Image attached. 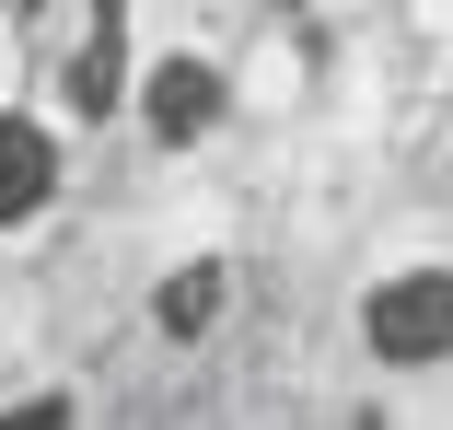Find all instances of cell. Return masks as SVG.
Segmentation results:
<instances>
[{"label":"cell","mask_w":453,"mask_h":430,"mask_svg":"<svg viewBox=\"0 0 453 430\" xmlns=\"http://www.w3.org/2000/svg\"><path fill=\"white\" fill-rule=\"evenodd\" d=\"M12 47H24V70H35V94H47V128L70 117V128H105L117 105H128V47H140V12L128 0H24L12 12Z\"/></svg>","instance_id":"obj_1"},{"label":"cell","mask_w":453,"mask_h":430,"mask_svg":"<svg viewBox=\"0 0 453 430\" xmlns=\"http://www.w3.org/2000/svg\"><path fill=\"white\" fill-rule=\"evenodd\" d=\"M360 349H372L384 372H430V361H453V268H441V256L384 268L372 291H360Z\"/></svg>","instance_id":"obj_2"},{"label":"cell","mask_w":453,"mask_h":430,"mask_svg":"<svg viewBox=\"0 0 453 430\" xmlns=\"http://www.w3.org/2000/svg\"><path fill=\"white\" fill-rule=\"evenodd\" d=\"M221 117H233V70H221L210 47H163V58L140 70V128H151L163 151H198Z\"/></svg>","instance_id":"obj_3"},{"label":"cell","mask_w":453,"mask_h":430,"mask_svg":"<svg viewBox=\"0 0 453 430\" xmlns=\"http://www.w3.org/2000/svg\"><path fill=\"white\" fill-rule=\"evenodd\" d=\"M58 187H70V140H58L35 105L0 94V233L47 221V210H58Z\"/></svg>","instance_id":"obj_4"},{"label":"cell","mask_w":453,"mask_h":430,"mask_svg":"<svg viewBox=\"0 0 453 430\" xmlns=\"http://www.w3.org/2000/svg\"><path fill=\"white\" fill-rule=\"evenodd\" d=\"M221 303H233V268H221V256H187V268L151 291V326L174 337V349H198V337L221 326Z\"/></svg>","instance_id":"obj_5"},{"label":"cell","mask_w":453,"mask_h":430,"mask_svg":"<svg viewBox=\"0 0 453 430\" xmlns=\"http://www.w3.org/2000/svg\"><path fill=\"white\" fill-rule=\"evenodd\" d=\"M0 430H81L70 395H24V407H0Z\"/></svg>","instance_id":"obj_6"}]
</instances>
